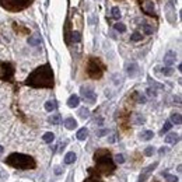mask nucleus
<instances>
[{
  "label": "nucleus",
  "mask_w": 182,
  "mask_h": 182,
  "mask_svg": "<svg viewBox=\"0 0 182 182\" xmlns=\"http://www.w3.org/2000/svg\"><path fill=\"white\" fill-rule=\"evenodd\" d=\"M170 122H171V123H175V125H181V123H182L181 114H172V115H171Z\"/></svg>",
  "instance_id": "22"
},
{
  "label": "nucleus",
  "mask_w": 182,
  "mask_h": 182,
  "mask_svg": "<svg viewBox=\"0 0 182 182\" xmlns=\"http://www.w3.org/2000/svg\"><path fill=\"white\" fill-rule=\"evenodd\" d=\"M143 11L147 14H154V3L153 2H147L143 4Z\"/></svg>",
  "instance_id": "17"
},
{
  "label": "nucleus",
  "mask_w": 182,
  "mask_h": 182,
  "mask_svg": "<svg viewBox=\"0 0 182 182\" xmlns=\"http://www.w3.org/2000/svg\"><path fill=\"white\" fill-rule=\"evenodd\" d=\"M87 136H88V129L87 128H81V129H78V132H77V134H76V137H77L78 140H86L87 139Z\"/></svg>",
  "instance_id": "14"
},
{
  "label": "nucleus",
  "mask_w": 182,
  "mask_h": 182,
  "mask_svg": "<svg viewBox=\"0 0 182 182\" xmlns=\"http://www.w3.org/2000/svg\"><path fill=\"white\" fill-rule=\"evenodd\" d=\"M176 60V53L174 52V50H168L167 53L164 55V64L165 66H172L174 63H175Z\"/></svg>",
  "instance_id": "9"
},
{
  "label": "nucleus",
  "mask_w": 182,
  "mask_h": 182,
  "mask_svg": "<svg viewBox=\"0 0 182 182\" xmlns=\"http://www.w3.org/2000/svg\"><path fill=\"white\" fill-rule=\"evenodd\" d=\"M139 102H142V104H146V102H147V98H146L144 95H139Z\"/></svg>",
  "instance_id": "39"
},
{
  "label": "nucleus",
  "mask_w": 182,
  "mask_h": 182,
  "mask_svg": "<svg viewBox=\"0 0 182 182\" xmlns=\"http://www.w3.org/2000/svg\"><path fill=\"white\" fill-rule=\"evenodd\" d=\"M78 104H80V97L76 94L70 95L69 100H67V106H69V108H77Z\"/></svg>",
  "instance_id": "11"
},
{
  "label": "nucleus",
  "mask_w": 182,
  "mask_h": 182,
  "mask_svg": "<svg viewBox=\"0 0 182 182\" xmlns=\"http://www.w3.org/2000/svg\"><path fill=\"white\" fill-rule=\"evenodd\" d=\"M140 39H142V34L137 32V31L130 35V41H133V42H137V41H140Z\"/></svg>",
  "instance_id": "32"
},
{
  "label": "nucleus",
  "mask_w": 182,
  "mask_h": 182,
  "mask_svg": "<svg viewBox=\"0 0 182 182\" xmlns=\"http://www.w3.org/2000/svg\"><path fill=\"white\" fill-rule=\"evenodd\" d=\"M94 2H101V0H94Z\"/></svg>",
  "instance_id": "43"
},
{
  "label": "nucleus",
  "mask_w": 182,
  "mask_h": 182,
  "mask_svg": "<svg viewBox=\"0 0 182 182\" xmlns=\"http://www.w3.org/2000/svg\"><path fill=\"white\" fill-rule=\"evenodd\" d=\"M80 92H81L83 100L86 101V102H88V104H95L97 102V94H95V91L92 90V87L83 86L80 88Z\"/></svg>",
  "instance_id": "6"
},
{
  "label": "nucleus",
  "mask_w": 182,
  "mask_h": 182,
  "mask_svg": "<svg viewBox=\"0 0 182 182\" xmlns=\"http://www.w3.org/2000/svg\"><path fill=\"white\" fill-rule=\"evenodd\" d=\"M56 101H52V100H49V101H46L45 102V111L46 112H53L56 109Z\"/></svg>",
  "instance_id": "18"
},
{
  "label": "nucleus",
  "mask_w": 182,
  "mask_h": 182,
  "mask_svg": "<svg viewBox=\"0 0 182 182\" xmlns=\"http://www.w3.org/2000/svg\"><path fill=\"white\" fill-rule=\"evenodd\" d=\"M6 164L11 165L14 168H18V170H34L36 167L35 160L31 156L27 154H21V153H13L6 158Z\"/></svg>",
  "instance_id": "2"
},
{
  "label": "nucleus",
  "mask_w": 182,
  "mask_h": 182,
  "mask_svg": "<svg viewBox=\"0 0 182 182\" xmlns=\"http://www.w3.org/2000/svg\"><path fill=\"white\" fill-rule=\"evenodd\" d=\"M87 73L91 78H100L104 73V64L101 63L100 59L91 58L88 60V66H87Z\"/></svg>",
  "instance_id": "5"
},
{
  "label": "nucleus",
  "mask_w": 182,
  "mask_h": 182,
  "mask_svg": "<svg viewBox=\"0 0 182 182\" xmlns=\"http://www.w3.org/2000/svg\"><path fill=\"white\" fill-rule=\"evenodd\" d=\"M161 73L164 76H172L174 74V69L172 67H170V66H164V67H161Z\"/></svg>",
  "instance_id": "26"
},
{
  "label": "nucleus",
  "mask_w": 182,
  "mask_h": 182,
  "mask_svg": "<svg viewBox=\"0 0 182 182\" xmlns=\"http://www.w3.org/2000/svg\"><path fill=\"white\" fill-rule=\"evenodd\" d=\"M168 151H170L168 147H160L158 148V154H165V153H168Z\"/></svg>",
  "instance_id": "38"
},
{
  "label": "nucleus",
  "mask_w": 182,
  "mask_h": 182,
  "mask_svg": "<svg viewBox=\"0 0 182 182\" xmlns=\"http://www.w3.org/2000/svg\"><path fill=\"white\" fill-rule=\"evenodd\" d=\"M114 30L119 34H123L126 32V25L123 22H116V24H114Z\"/></svg>",
  "instance_id": "23"
},
{
  "label": "nucleus",
  "mask_w": 182,
  "mask_h": 182,
  "mask_svg": "<svg viewBox=\"0 0 182 182\" xmlns=\"http://www.w3.org/2000/svg\"><path fill=\"white\" fill-rule=\"evenodd\" d=\"M3 151H4V147H3V146H0V154H3Z\"/></svg>",
  "instance_id": "42"
},
{
  "label": "nucleus",
  "mask_w": 182,
  "mask_h": 182,
  "mask_svg": "<svg viewBox=\"0 0 182 182\" xmlns=\"http://www.w3.org/2000/svg\"><path fill=\"white\" fill-rule=\"evenodd\" d=\"M146 92H147L148 97H157V91H156V88H151V87H150V88H147V91H146Z\"/></svg>",
  "instance_id": "36"
},
{
  "label": "nucleus",
  "mask_w": 182,
  "mask_h": 182,
  "mask_svg": "<svg viewBox=\"0 0 182 182\" xmlns=\"http://www.w3.org/2000/svg\"><path fill=\"white\" fill-rule=\"evenodd\" d=\"M95 133H97L98 137H102V136H106V134L109 133V130L108 129H100V130H97Z\"/></svg>",
  "instance_id": "34"
},
{
  "label": "nucleus",
  "mask_w": 182,
  "mask_h": 182,
  "mask_svg": "<svg viewBox=\"0 0 182 182\" xmlns=\"http://www.w3.org/2000/svg\"><path fill=\"white\" fill-rule=\"evenodd\" d=\"M154 137V133L151 130H143L142 133L139 134V139L140 140H151Z\"/></svg>",
  "instance_id": "16"
},
{
  "label": "nucleus",
  "mask_w": 182,
  "mask_h": 182,
  "mask_svg": "<svg viewBox=\"0 0 182 182\" xmlns=\"http://www.w3.org/2000/svg\"><path fill=\"white\" fill-rule=\"evenodd\" d=\"M78 116H80L81 119H87V118L90 116V109L86 108V106L80 108V109H78Z\"/></svg>",
  "instance_id": "21"
},
{
  "label": "nucleus",
  "mask_w": 182,
  "mask_h": 182,
  "mask_svg": "<svg viewBox=\"0 0 182 182\" xmlns=\"http://www.w3.org/2000/svg\"><path fill=\"white\" fill-rule=\"evenodd\" d=\"M81 39V34L78 32V31H73L72 32V41L73 42H80Z\"/></svg>",
  "instance_id": "31"
},
{
  "label": "nucleus",
  "mask_w": 182,
  "mask_h": 182,
  "mask_svg": "<svg viewBox=\"0 0 182 182\" xmlns=\"http://www.w3.org/2000/svg\"><path fill=\"white\" fill-rule=\"evenodd\" d=\"M42 140H44L45 143H52L53 140H55V134H53L52 132H46V133L42 136Z\"/></svg>",
  "instance_id": "24"
},
{
  "label": "nucleus",
  "mask_w": 182,
  "mask_h": 182,
  "mask_svg": "<svg viewBox=\"0 0 182 182\" xmlns=\"http://www.w3.org/2000/svg\"><path fill=\"white\" fill-rule=\"evenodd\" d=\"M176 0H170L167 4L164 6V11L167 14V20L170 21V24H175L176 22V16H175V4Z\"/></svg>",
  "instance_id": "7"
},
{
  "label": "nucleus",
  "mask_w": 182,
  "mask_h": 182,
  "mask_svg": "<svg viewBox=\"0 0 182 182\" xmlns=\"http://www.w3.org/2000/svg\"><path fill=\"white\" fill-rule=\"evenodd\" d=\"M111 14H112V17H114V18L119 20L120 18V10H119V7H112Z\"/></svg>",
  "instance_id": "28"
},
{
  "label": "nucleus",
  "mask_w": 182,
  "mask_h": 182,
  "mask_svg": "<svg viewBox=\"0 0 182 182\" xmlns=\"http://www.w3.org/2000/svg\"><path fill=\"white\" fill-rule=\"evenodd\" d=\"M161 175L164 176L165 181H167V182H178V176H176V175H172V174L164 172V171L161 172Z\"/></svg>",
  "instance_id": "20"
},
{
  "label": "nucleus",
  "mask_w": 182,
  "mask_h": 182,
  "mask_svg": "<svg viewBox=\"0 0 182 182\" xmlns=\"http://www.w3.org/2000/svg\"><path fill=\"white\" fill-rule=\"evenodd\" d=\"M25 84L35 88H52L53 87V72L49 64H42L36 67L27 77Z\"/></svg>",
  "instance_id": "1"
},
{
  "label": "nucleus",
  "mask_w": 182,
  "mask_h": 182,
  "mask_svg": "<svg viewBox=\"0 0 182 182\" xmlns=\"http://www.w3.org/2000/svg\"><path fill=\"white\" fill-rule=\"evenodd\" d=\"M171 128H172V123H171L170 120H167V122L164 123V126H162V129H161V134H164V133H167V132H170Z\"/></svg>",
  "instance_id": "27"
},
{
  "label": "nucleus",
  "mask_w": 182,
  "mask_h": 182,
  "mask_svg": "<svg viewBox=\"0 0 182 182\" xmlns=\"http://www.w3.org/2000/svg\"><path fill=\"white\" fill-rule=\"evenodd\" d=\"M154 153H156V148H154L153 146H148V147H146V150H144V156L146 157H151Z\"/></svg>",
  "instance_id": "29"
},
{
  "label": "nucleus",
  "mask_w": 182,
  "mask_h": 182,
  "mask_svg": "<svg viewBox=\"0 0 182 182\" xmlns=\"http://www.w3.org/2000/svg\"><path fill=\"white\" fill-rule=\"evenodd\" d=\"M86 182H101V181H97V179H94V178H88Z\"/></svg>",
  "instance_id": "41"
},
{
  "label": "nucleus",
  "mask_w": 182,
  "mask_h": 182,
  "mask_svg": "<svg viewBox=\"0 0 182 182\" xmlns=\"http://www.w3.org/2000/svg\"><path fill=\"white\" fill-rule=\"evenodd\" d=\"M95 122H97V123H98V125H100V126H101V125H102V123H104V119H102V118H98V119H97V120H95Z\"/></svg>",
  "instance_id": "40"
},
{
  "label": "nucleus",
  "mask_w": 182,
  "mask_h": 182,
  "mask_svg": "<svg viewBox=\"0 0 182 182\" xmlns=\"http://www.w3.org/2000/svg\"><path fill=\"white\" fill-rule=\"evenodd\" d=\"M94 160L97 162L95 168L100 174H111L112 171L115 170V164L112 161L111 156H109L108 150H104V148H100L98 151H95Z\"/></svg>",
  "instance_id": "3"
},
{
  "label": "nucleus",
  "mask_w": 182,
  "mask_h": 182,
  "mask_svg": "<svg viewBox=\"0 0 182 182\" xmlns=\"http://www.w3.org/2000/svg\"><path fill=\"white\" fill-rule=\"evenodd\" d=\"M178 142H179V134L175 133V132H171V133H168L165 136V143H168V144H175Z\"/></svg>",
  "instance_id": "12"
},
{
  "label": "nucleus",
  "mask_w": 182,
  "mask_h": 182,
  "mask_svg": "<svg viewBox=\"0 0 182 182\" xmlns=\"http://www.w3.org/2000/svg\"><path fill=\"white\" fill-rule=\"evenodd\" d=\"M49 120L50 123H52V125H59V123H60V115H52V116H49Z\"/></svg>",
  "instance_id": "25"
},
{
  "label": "nucleus",
  "mask_w": 182,
  "mask_h": 182,
  "mask_svg": "<svg viewBox=\"0 0 182 182\" xmlns=\"http://www.w3.org/2000/svg\"><path fill=\"white\" fill-rule=\"evenodd\" d=\"M126 72H128V76L129 77H136L137 74H139V66H137L136 63H129L128 66H126Z\"/></svg>",
  "instance_id": "10"
},
{
  "label": "nucleus",
  "mask_w": 182,
  "mask_h": 182,
  "mask_svg": "<svg viewBox=\"0 0 182 182\" xmlns=\"http://www.w3.org/2000/svg\"><path fill=\"white\" fill-rule=\"evenodd\" d=\"M157 165H158V162H153V164H150L148 167H146V168H143L142 170V172H140V176H139V179H137V182H146V179L150 176V174L153 172L154 170L157 168Z\"/></svg>",
  "instance_id": "8"
},
{
  "label": "nucleus",
  "mask_w": 182,
  "mask_h": 182,
  "mask_svg": "<svg viewBox=\"0 0 182 182\" xmlns=\"http://www.w3.org/2000/svg\"><path fill=\"white\" fill-rule=\"evenodd\" d=\"M32 2L34 0H0V4L8 11H21Z\"/></svg>",
  "instance_id": "4"
},
{
  "label": "nucleus",
  "mask_w": 182,
  "mask_h": 182,
  "mask_svg": "<svg viewBox=\"0 0 182 182\" xmlns=\"http://www.w3.org/2000/svg\"><path fill=\"white\" fill-rule=\"evenodd\" d=\"M76 158H77V157H76V154L73 153V151H69V153L64 156L63 162H64V164H73V162L76 161Z\"/></svg>",
  "instance_id": "15"
},
{
  "label": "nucleus",
  "mask_w": 182,
  "mask_h": 182,
  "mask_svg": "<svg viewBox=\"0 0 182 182\" xmlns=\"http://www.w3.org/2000/svg\"><path fill=\"white\" fill-rule=\"evenodd\" d=\"M147 80H148V83H150L151 86H154V88H164V86H162V84H158L156 80H153L151 77H148Z\"/></svg>",
  "instance_id": "33"
},
{
  "label": "nucleus",
  "mask_w": 182,
  "mask_h": 182,
  "mask_svg": "<svg viewBox=\"0 0 182 182\" xmlns=\"http://www.w3.org/2000/svg\"><path fill=\"white\" fill-rule=\"evenodd\" d=\"M63 123H64V128L69 129V130H74L77 128V122H76L74 118H66L63 120Z\"/></svg>",
  "instance_id": "13"
},
{
  "label": "nucleus",
  "mask_w": 182,
  "mask_h": 182,
  "mask_svg": "<svg viewBox=\"0 0 182 182\" xmlns=\"http://www.w3.org/2000/svg\"><path fill=\"white\" fill-rule=\"evenodd\" d=\"M143 31H144L146 35H151V34L154 32L153 27H151V25H148V24H143Z\"/></svg>",
  "instance_id": "30"
},
{
  "label": "nucleus",
  "mask_w": 182,
  "mask_h": 182,
  "mask_svg": "<svg viewBox=\"0 0 182 182\" xmlns=\"http://www.w3.org/2000/svg\"><path fill=\"white\" fill-rule=\"evenodd\" d=\"M39 44H41V36L39 35H34L28 38V45H31V46H36Z\"/></svg>",
  "instance_id": "19"
},
{
  "label": "nucleus",
  "mask_w": 182,
  "mask_h": 182,
  "mask_svg": "<svg viewBox=\"0 0 182 182\" xmlns=\"http://www.w3.org/2000/svg\"><path fill=\"white\" fill-rule=\"evenodd\" d=\"M136 123H137V125H143V123H144V118L140 116V115H137V118H136Z\"/></svg>",
  "instance_id": "37"
},
{
  "label": "nucleus",
  "mask_w": 182,
  "mask_h": 182,
  "mask_svg": "<svg viewBox=\"0 0 182 182\" xmlns=\"http://www.w3.org/2000/svg\"><path fill=\"white\" fill-rule=\"evenodd\" d=\"M115 161H116L118 164H123V162H125V157H123V154H116V156H115Z\"/></svg>",
  "instance_id": "35"
}]
</instances>
